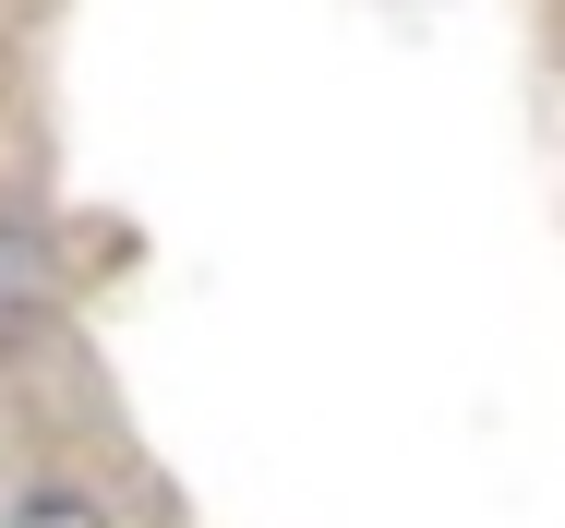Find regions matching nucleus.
<instances>
[{"label": "nucleus", "instance_id": "nucleus-1", "mask_svg": "<svg viewBox=\"0 0 565 528\" xmlns=\"http://www.w3.org/2000/svg\"><path fill=\"white\" fill-rule=\"evenodd\" d=\"M49 289H61V277H49V252H36L24 228H0V324L49 313Z\"/></svg>", "mask_w": 565, "mask_h": 528}, {"label": "nucleus", "instance_id": "nucleus-2", "mask_svg": "<svg viewBox=\"0 0 565 528\" xmlns=\"http://www.w3.org/2000/svg\"><path fill=\"white\" fill-rule=\"evenodd\" d=\"M12 528H109L85 493H36V505H12Z\"/></svg>", "mask_w": 565, "mask_h": 528}]
</instances>
